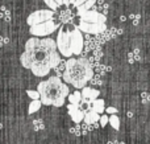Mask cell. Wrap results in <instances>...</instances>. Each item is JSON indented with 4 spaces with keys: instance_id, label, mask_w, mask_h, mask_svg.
I'll return each instance as SVG.
<instances>
[{
    "instance_id": "cell-1",
    "label": "cell",
    "mask_w": 150,
    "mask_h": 144,
    "mask_svg": "<svg viewBox=\"0 0 150 144\" xmlns=\"http://www.w3.org/2000/svg\"><path fill=\"white\" fill-rule=\"evenodd\" d=\"M57 49V42L50 37H30L25 42V50L20 56V62L36 77H46L52 70V57Z\"/></svg>"
},
{
    "instance_id": "cell-2",
    "label": "cell",
    "mask_w": 150,
    "mask_h": 144,
    "mask_svg": "<svg viewBox=\"0 0 150 144\" xmlns=\"http://www.w3.org/2000/svg\"><path fill=\"white\" fill-rule=\"evenodd\" d=\"M37 91L40 93V101L42 105L54 107H62L70 94L69 86L58 76L49 77L47 79L40 82Z\"/></svg>"
},
{
    "instance_id": "cell-3",
    "label": "cell",
    "mask_w": 150,
    "mask_h": 144,
    "mask_svg": "<svg viewBox=\"0 0 150 144\" xmlns=\"http://www.w3.org/2000/svg\"><path fill=\"white\" fill-rule=\"evenodd\" d=\"M93 70L91 63L86 58H69L62 78L66 85H71L75 89H83L92 79Z\"/></svg>"
},
{
    "instance_id": "cell-4",
    "label": "cell",
    "mask_w": 150,
    "mask_h": 144,
    "mask_svg": "<svg viewBox=\"0 0 150 144\" xmlns=\"http://www.w3.org/2000/svg\"><path fill=\"white\" fill-rule=\"evenodd\" d=\"M55 42H57V49H58V52H59V54L71 58L73 50H71V44H70V31H63V29H61V31L58 32Z\"/></svg>"
},
{
    "instance_id": "cell-5",
    "label": "cell",
    "mask_w": 150,
    "mask_h": 144,
    "mask_svg": "<svg viewBox=\"0 0 150 144\" xmlns=\"http://www.w3.org/2000/svg\"><path fill=\"white\" fill-rule=\"evenodd\" d=\"M58 28H59V24H57L53 20H49V21L38 24V25L30 26L29 32H30V34H33V37H38L40 38V37H45V36H47V34L54 33Z\"/></svg>"
},
{
    "instance_id": "cell-6",
    "label": "cell",
    "mask_w": 150,
    "mask_h": 144,
    "mask_svg": "<svg viewBox=\"0 0 150 144\" xmlns=\"http://www.w3.org/2000/svg\"><path fill=\"white\" fill-rule=\"evenodd\" d=\"M53 17H54V12L52 9H38L32 12L26 17V23H28L29 26H33V25H38L41 23H45V21L53 20Z\"/></svg>"
},
{
    "instance_id": "cell-7",
    "label": "cell",
    "mask_w": 150,
    "mask_h": 144,
    "mask_svg": "<svg viewBox=\"0 0 150 144\" xmlns=\"http://www.w3.org/2000/svg\"><path fill=\"white\" fill-rule=\"evenodd\" d=\"M70 44H71V50L73 54L79 56L83 52V46H84V38L83 34L79 29L75 26L73 31H70Z\"/></svg>"
},
{
    "instance_id": "cell-8",
    "label": "cell",
    "mask_w": 150,
    "mask_h": 144,
    "mask_svg": "<svg viewBox=\"0 0 150 144\" xmlns=\"http://www.w3.org/2000/svg\"><path fill=\"white\" fill-rule=\"evenodd\" d=\"M78 16L80 17L82 21L86 23H95V24H105L107 17L104 13H100L98 11H83V12H78Z\"/></svg>"
},
{
    "instance_id": "cell-9",
    "label": "cell",
    "mask_w": 150,
    "mask_h": 144,
    "mask_svg": "<svg viewBox=\"0 0 150 144\" xmlns=\"http://www.w3.org/2000/svg\"><path fill=\"white\" fill-rule=\"evenodd\" d=\"M80 32H84L87 34H100L107 29V24H95V23H86L80 20L79 25L76 26Z\"/></svg>"
},
{
    "instance_id": "cell-10",
    "label": "cell",
    "mask_w": 150,
    "mask_h": 144,
    "mask_svg": "<svg viewBox=\"0 0 150 144\" xmlns=\"http://www.w3.org/2000/svg\"><path fill=\"white\" fill-rule=\"evenodd\" d=\"M80 94H82V99L84 101L87 105H90L91 107H92V102L93 101L98 99V97L100 95V91L96 89H93V87H83L82 91H80Z\"/></svg>"
},
{
    "instance_id": "cell-11",
    "label": "cell",
    "mask_w": 150,
    "mask_h": 144,
    "mask_svg": "<svg viewBox=\"0 0 150 144\" xmlns=\"http://www.w3.org/2000/svg\"><path fill=\"white\" fill-rule=\"evenodd\" d=\"M67 110H69V115H70L71 120H73L74 123L79 124L82 120H84V113L80 110L79 106L69 105L67 106Z\"/></svg>"
},
{
    "instance_id": "cell-12",
    "label": "cell",
    "mask_w": 150,
    "mask_h": 144,
    "mask_svg": "<svg viewBox=\"0 0 150 144\" xmlns=\"http://www.w3.org/2000/svg\"><path fill=\"white\" fill-rule=\"evenodd\" d=\"M99 120H100V115H99L98 113H95V111H92V110L86 113V115H84L86 124H95V123H98Z\"/></svg>"
},
{
    "instance_id": "cell-13",
    "label": "cell",
    "mask_w": 150,
    "mask_h": 144,
    "mask_svg": "<svg viewBox=\"0 0 150 144\" xmlns=\"http://www.w3.org/2000/svg\"><path fill=\"white\" fill-rule=\"evenodd\" d=\"M91 110L95 111V113H98L99 115H101V114L105 111V105H104V101L103 99H99V98L96 101H93Z\"/></svg>"
},
{
    "instance_id": "cell-14",
    "label": "cell",
    "mask_w": 150,
    "mask_h": 144,
    "mask_svg": "<svg viewBox=\"0 0 150 144\" xmlns=\"http://www.w3.org/2000/svg\"><path fill=\"white\" fill-rule=\"evenodd\" d=\"M67 99L70 101V105L80 106V103H82V94H80V91H75L74 94H69Z\"/></svg>"
},
{
    "instance_id": "cell-15",
    "label": "cell",
    "mask_w": 150,
    "mask_h": 144,
    "mask_svg": "<svg viewBox=\"0 0 150 144\" xmlns=\"http://www.w3.org/2000/svg\"><path fill=\"white\" fill-rule=\"evenodd\" d=\"M42 106V103H41V101H32L30 102V105H29V110H28V113L29 114H33V113H37V111L40 110V107Z\"/></svg>"
},
{
    "instance_id": "cell-16",
    "label": "cell",
    "mask_w": 150,
    "mask_h": 144,
    "mask_svg": "<svg viewBox=\"0 0 150 144\" xmlns=\"http://www.w3.org/2000/svg\"><path fill=\"white\" fill-rule=\"evenodd\" d=\"M109 124L112 126L113 130H119L120 128V119L117 118V115H111L109 116Z\"/></svg>"
},
{
    "instance_id": "cell-17",
    "label": "cell",
    "mask_w": 150,
    "mask_h": 144,
    "mask_svg": "<svg viewBox=\"0 0 150 144\" xmlns=\"http://www.w3.org/2000/svg\"><path fill=\"white\" fill-rule=\"evenodd\" d=\"M96 3V0H87L86 1V4H83L82 7H79L78 8V12H83V11H88V9H91L92 8V5Z\"/></svg>"
},
{
    "instance_id": "cell-18",
    "label": "cell",
    "mask_w": 150,
    "mask_h": 144,
    "mask_svg": "<svg viewBox=\"0 0 150 144\" xmlns=\"http://www.w3.org/2000/svg\"><path fill=\"white\" fill-rule=\"evenodd\" d=\"M26 95H28L32 101H38L40 99V93L37 91V90H26Z\"/></svg>"
},
{
    "instance_id": "cell-19",
    "label": "cell",
    "mask_w": 150,
    "mask_h": 144,
    "mask_svg": "<svg viewBox=\"0 0 150 144\" xmlns=\"http://www.w3.org/2000/svg\"><path fill=\"white\" fill-rule=\"evenodd\" d=\"M65 69H66V62L65 61H61V63L55 68V70H57V73H58V77H61V76H63V73H65Z\"/></svg>"
},
{
    "instance_id": "cell-20",
    "label": "cell",
    "mask_w": 150,
    "mask_h": 144,
    "mask_svg": "<svg viewBox=\"0 0 150 144\" xmlns=\"http://www.w3.org/2000/svg\"><path fill=\"white\" fill-rule=\"evenodd\" d=\"M33 126H34V130H36V131H40V130H42L44 128V122L41 120V119H36V120L33 122Z\"/></svg>"
},
{
    "instance_id": "cell-21",
    "label": "cell",
    "mask_w": 150,
    "mask_h": 144,
    "mask_svg": "<svg viewBox=\"0 0 150 144\" xmlns=\"http://www.w3.org/2000/svg\"><path fill=\"white\" fill-rule=\"evenodd\" d=\"M44 3H46V5H47V7H49V9H52L53 12H54V11L58 8L57 3H55L54 0H44Z\"/></svg>"
},
{
    "instance_id": "cell-22",
    "label": "cell",
    "mask_w": 150,
    "mask_h": 144,
    "mask_svg": "<svg viewBox=\"0 0 150 144\" xmlns=\"http://www.w3.org/2000/svg\"><path fill=\"white\" fill-rule=\"evenodd\" d=\"M100 127H105L107 123H109V116L108 115H100Z\"/></svg>"
},
{
    "instance_id": "cell-23",
    "label": "cell",
    "mask_w": 150,
    "mask_h": 144,
    "mask_svg": "<svg viewBox=\"0 0 150 144\" xmlns=\"http://www.w3.org/2000/svg\"><path fill=\"white\" fill-rule=\"evenodd\" d=\"M107 110V115H108V114H111V115H116V113H117V108H115V107H108V108H105Z\"/></svg>"
},
{
    "instance_id": "cell-24",
    "label": "cell",
    "mask_w": 150,
    "mask_h": 144,
    "mask_svg": "<svg viewBox=\"0 0 150 144\" xmlns=\"http://www.w3.org/2000/svg\"><path fill=\"white\" fill-rule=\"evenodd\" d=\"M86 1L87 0H75V3H74V7H76V8H79V7H82L83 4H86Z\"/></svg>"
},
{
    "instance_id": "cell-25",
    "label": "cell",
    "mask_w": 150,
    "mask_h": 144,
    "mask_svg": "<svg viewBox=\"0 0 150 144\" xmlns=\"http://www.w3.org/2000/svg\"><path fill=\"white\" fill-rule=\"evenodd\" d=\"M55 3H57V5L59 7V5H62V4H65V5H69L70 4V0H54Z\"/></svg>"
},
{
    "instance_id": "cell-26",
    "label": "cell",
    "mask_w": 150,
    "mask_h": 144,
    "mask_svg": "<svg viewBox=\"0 0 150 144\" xmlns=\"http://www.w3.org/2000/svg\"><path fill=\"white\" fill-rule=\"evenodd\" d=\"M142 98H144V99H142V102H144V103H146L148 101L150 102V95H148V94H142Z\"/></svg>"
},
{
    "instance_id": "cell-27",
    "label": "cell",
    "mask_w": 150,
    "mask_h": 144,
    "mask_svg": "<svg viewBox=\"0 0 150 144\" xmlns=\"http://www.w3.org/2000/svg\"><path fill=\"white\" fill-rule=\"evenodd\" d=\"M75 3V0H70V4H74Z\"/></svg>"
}]
</instances>
